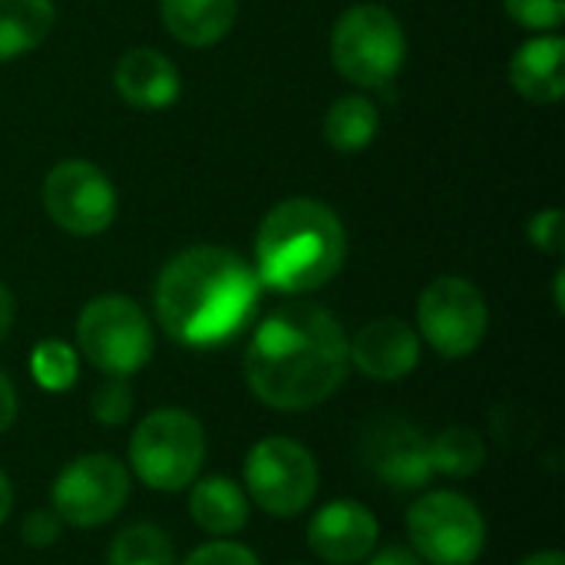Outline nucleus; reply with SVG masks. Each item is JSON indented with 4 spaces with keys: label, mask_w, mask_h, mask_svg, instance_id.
<instances>
[{
    "label": "nucleus",
    "mask_w": 565,
    "mask_h": 565,
    "mask_svg": "<svg viewBox=\"0 0 565 565\" xmlns=\"http://www.w3.org/2000/svg\"><path fill=\"white\" fill-rule=\"evenodd\" d=\"M348 371V334L341 321L315 301L275 308L255 328L245 351L248 391L281 414L324 404L338 394Z\"/></svg>",
    "instance_id": "1"
},
{
    "label": "nucleus",
    "mask_w": 565,
    "mask_h": 565,
    "mask_svg": "<svg viewBox=\"0 0 565 565\" xmlns=\"http://www.w3.org/2000/svg\"><path fill=\"white\" fill-rule=\"evenodd\" d=\"M262 281L255 268L218 245L179 252L156 281V315L162 331L185 348L232 341L255 315Z\"/></svg>",
    "instance_id": "2"
},
{
    "label": "nucleus",
    "mask_w": 565,
    "mask_h": 565,
    "mask_svg": "<svg viewBox=\"0 0 565 565\" xmlns=\"http://www.w3.org/2000/svg\"><path fill=\"white\" fill-rule=\"evenodd\" d=\"M348 258V232L318 199L278 202L255 238V275L278 295H308L328 285Z\"/></svg>",
    "instance_id": "3"
},
{
    "label": "nucleus",
    "mask_w": 565,
    "mask_h": 565,
    "mask_svg": "<svg viewBox=\"0 0 565 565\" xmlns=\"http://www.w3.org/2000/svg\"><path fill=\"white\" fill-rule=\"evenodd\" d=\"M205 430L182 407L146 414L129 437V470L156 493H179L195 483L205 463Z\"/></svg>",
    "instance_id": "4"
},
{
    "label": "nucleus",
    "mask_w": 565,
    "mask_h": 565,
    "mask_svg": "<svg viewBox=\"0 0 565 565\" xmlns=\"http://www.w3.org/2000/svg\"><path fill=\"white\" fill-rule=\"evenodd\" d=\"M156 351L146 311L126 295H99L76 318V354L106 377H132Z\"/></svg>",
    "instance_id": "5"
},
{
    "label": "nucleus",
    "mask_w": 565,
    "mask_h": 565,
    "mask_svg": "<svg viewBox=\"0 0 565 565\" xmlns=\"http://www.w3.org/2000/svg\"><path fill=\"white\" fill-rule=\"evenodd\" d=\"M407 56L401 20L381 3H358L341 13L331 33V60L338 73L361 86L377 89L397 76Z\"/></svg>",
    "instance_id": "6"
},
{
    "label": "nucleus",
    "mask_w": 565,
    "mask_h": 565,
    "mask_svg": "<svg viewBox=\"0 0 565 565\" xmlns=\"http://www.w3.org/2000/svg\"><path fill=\"white\" fill-rule=\"evenodd\" d=\"M245 497L265 516L295 520L318 497V460L291 437H262L245 457Z\"/></svg>",
    "instance_id": "7"
},
{
    "label": "nucleus",
    "mask_w": 565,
    "mask_h": 565,
    "mask_svg": "<svg viewBox=\"0 0 565 565\" xmlns=\"http://www.w3.org/2000/svg\"><path fill=\"white\" fill-rule=\"evenodd\" d=\"M407 540L427 565H473L487 550V520L470 497L427 490L407 510Z\"/></svg>",
    "instance_id": "8"
},
{
    "label": "nucleus",
    "mask_w": 565,
    "mask_h": 565,
    "mask_svg": "<svg viewBox=\"0 0 565 565\" xmlns=\"http://www.w3.org/2000/svg\"><path fill=\"white\" fill-rule=\"evenodd\" d=\"M129 490L132 477L122 460H116L113 454H83L56 473L50 510L63 520V526L93 530L119 516Z\"/></svg>",
    "instance_id": "9"
},
{
    "label": "nucleus",
    "mask_w": 565,
    "mask_h": 565,
    "mask_svg": "<svg viewBox=\"0 0 565 565\" xmlns=\"http://www.w3.org/2000/svg\"><path fill=\"white\" fill-rule=\"evenodd\" d=\"M417 328L420 338L447 361L470 358L487 331H490V308L483 291L457 275L434 278L420 301H417Z\"/></svg>",
    "instance_id": "10"
},
{
    "label": "nucleus",
    "mask_w": 565,
    "mask_h": 565,
    "mask_svg": "<svg viewBox=\"0 0 565 565\" xmlns=\"http://www.w3.org/2000/svg\"><path fill=\"white\" fill-rule=\"evenodd\" d=\"M43 209L63 232L89 238L113 225L116 189L93 162L63 159L43 179Z\"/></svg>",
    "instance_id": "11"
},
{
    "label": "nucleus",
    "mask_w": 565,
    "mask_h": 565,
    "mask_svg": "<svg viewBox=\"0 0 565 565\" xmlns=\"http://www.w3.org/2000/svg\"><path fill=\"white\" fill-rule=\"evenodd\" d=\"M364 463L394 490H424L434 477L427 437L407 420H377L361 444Z\"/></svg>",
    "instance_id": "12"
},
{
    "label": "nucleus",
    "mask_w": 565,
    "mask_h": 565,
    "mask_svg": "<svg viewBox=\"0 0 565 565\" xmlns=\"http://www.w3.org/2000/svg\"><path fill=\"white\" fill-rule=\"evenodd\" d=\"M381 543V523L358 500H331L308 523V550L328 565L364 563Z\"/></svg>",
    "instance_id": "13"
},
{
    "label": "nucleus",
    "mask_w": 565,
    "mask_h": 565,
    "mask_svg": "<svg viewBox=\"0 0 565 565\" xmlns=\"http://www.w3.org/2000/svg\"><path fill=\"white\" fill-rule=\"evenodd\" d=\"M348 361L377 384L404 381L420 364V334L401 318L367 321L354 341H348Z\"/></svg>",
    "instance_id": "14"
},
{
    "label": "nucleus",
    "mask_w": 565,
    "mask_h": 565,
    "mask_svg": "<svg viewBox=\"0 0 565 565\" xmlns=\"http://www.w3.org/2000/svg\"><path fill=\"white\" fill-rule=\"evenodd\" d=\"M113 83H116V93L132 109H146V113L169 109L182 89L175 63L152 46H136L122 53L113 70Z\"/></svg>",
    "instance_id": "15"
},
{
    "label": "nucleus",
    "mask_w": 565,
    "mask_h": 565,
    "mask_svg": "<svg viewBox=\"0 0 565 565\" xmlns=\"http://www.w3.org/2000/svg\"><path fill=\"white\" fill-rule=\"evenodd\" d=\"M510 83L513 89L536 103L553 106L565 93V40L563 36H536L523 43L510 60Z\"/></svg>",
    "instance_id": "16"
},
{
    "label": "nucleus",
    "mask_w": 565,
    "mask_h": 565,
    "mask_svg": "<svg viewBox=\"0 0 565 565\" xmlns=\"http://www.w3.org/2000/svg\"><path fill=\"white\" fill-rule=\"evenodd\" d=\"M248 497L228 477H205L189 487V516L192 523L215 540H228L248 526Z\"/></svg>",
    "instance_id": "17"
},
{
    "label": "nucleus",
    "mask_w": 565,
    "mask_h": 565,
    "mask_svg": "<svg viewBox=\"0 0 565 565\" xmlns=\"http://www.w3.org/2000/svg\"><path fill=\"white\" fill-rule=\"evenodd\" d=\"M159 13L179 43L212 46L232 30L238 0H159Z\"/></svg>",
    "instance_id": "18"
},
{
    "label": "nucleus",
    "mask_w": 565,
    "mask_h": 565,
    "mask_svg": "<svg viewBox=\"0 0 565 565\" xmlns=\"http://www.w3.org/2000/svg\"><path fill=\"white\" fill-rule=\"evenodd\" d=\"M53 20V0H0V63L36 50Z\"/></svg>",
    "instance_id": "19"
},
{
    "label": "nucleus",
    "mask_w": 565,
    "mask_h": 565,
    "mask_svg": "<svg viewBox=\"0 0 565 565\" xmlns=\"http://www.w3.org/2000/svg\"><path fill=\"white\" fill-rule=\"evenodd\" d=\"M430 447V467L440 477L467 480L487 467V440L473 427H444L437 437L427 440Z\"/></svg>",
    "instance_id": "20"
},
{
    "label": "nucleus",
    "mask_w": 565,
    "mask_h": 565,
    "mask_svg": "<svg viewBox=\"0 0 565 565\" xmlns=\"http://www.w3.org/2000/svg\"><path fill=\"white\" fill-rule=\"evenodd\" d=\"M381 113L367 96H341L324 116V139L338 152H361L377 136Z\"/></svg>",
    "instance_id": "21"
},
{
    "label": "nucleus",
    "mask_w": 565,
    "mask_h": 565,
    "mask_svg": "<svg viewBox=\"0 0 565 565\" xmlns=\"http://www.w3.org/2000/svg\"><path fill=\"white\" fill-rule=\"evenodd\" d=\"M106 565H175V546L159 526L132 523L109 543Z\"/></svg>",
    "instance_id": "22"
},
{
    "label": "nucleus",
    "mask_w": 565,
    "mask_h": 565,
    "mask_svg": "<svg viewBox=\"0 0 565 565\" xmlns=\"http://www.w3.org/2000/svg\"><path fill=\"white\" fill-rule=\"evenodd\" d=\"M30 374L46 394H66L79 381V354L66 341L46 338L30 351Z\"/></svg>",
    "instance_id": "23"
},
{
    "label": "nucleus",
    "mask_w": 565,
    "mask_h": 565,
    "mask_svg": "<svg viewBox=\"0 0 565 565\" xmlns=\"http://www.w3.org/2000/svg\"><path fill=\"white\" fill-rule=\"evenodd\" d=\"M93 417L103 424V427H119L132 417V407H136V394L129 387V377H106L96 391H93Z\"/></svg>",
    "instance_id": "24"
},
{
    "label": "nucleus",
    "mask_w": 565,
    "mask_h": 565,
    "mask_svg": "<svg viewBox=\"0 0 565 565\" xmlns=\"http://www.w3.org/2000/svg\"><path fill=\"white\" fill-rule=\"evenodd\" d=\"M507 13L526 30H559L565 20V0H503Z\"/></svg>",
    "instance_id": "25"
},
{
    "label": "nucleus",
    "mask_w": 565,
    "mask_h": 565,
    "mask_svg": "<svg viewBox=\"0 0 565 565\" xmlns=\"http://www.w3.org/2000/svg\"><path fill=\"white\" fill-rule=\"evenodd\" d=\"M63 533V520L46 507V510H30L20 523V540L30 550H50Z\"/></svg>",
    "instance_id": "26"
},
{
    "label": "nucleus",
    "mask_w": 565,
    "mask_h": 565,
    "mask_svg": "<svg viewBox=\"0 0 565 565\" xmlns=\"http://www.w3.org/2000/svg\"><path fill=\"white\" fill-rule=\"evenodd\" d=\"M182 565H262L258 556L242 546V543H232V540H215V543H205L199 546L195 553L185 556Z\"/></svg>",
    "instance_id": "27"
},
{
    "label": "nucleus",
    "mask_w": 565,
    "mask_h": 565,
    "mask_svg": "<svg viewBox=\"0 0 565 565\" xmlns=\"http://www.w3.org/2000/svg\"><path fill=\"white\" fill-rule=\"evenodd\" d=\"M530 242L546 255H563L565 218L559 209H543L530 218Z\"/></svg>",
    "instance_id": "28"
},
{
    "label": "nucleus",
    "mask_w": 565,
    "mask_h": 565,
    "mask_svg": "<svg viewBox=\"0 0 565 565\" xmlns=\"http://www.w3.org/2000/svg\"><path fill=\"white\" fill-rule=\"evenodd\" d=\"M367 565H427L411 546H381V550H374L367 559Z\"/></svg>",
    "instance_id": "29"
},
{
    "label": "nucleus",
    "mask_w": 565,
    "mask_h": 565,
    "mask_svg": "<svg viewBox=\"0 0 565 565\" xmlns=\"http://www.w3.org/2000/svg\"><path fill=\"white\" fill-rule=\"evenodd\" d=\"M17 420V391L10 384V377L0 371V434H7Z\"/></svg>",
    "instance_id": "30"
},
{
    "label": "nucleus",
    "mask_w": 565,
    "mask_h": 565,
    "mask_svg": "<svg viewBox=\"0 0 565 565\" xmlns=\"http://www.w3.org/2000/svg\"><path fill=\"white\" fill-rule=\"evenodd\" d=\"M13 315H17V301H13L10 288L0 281V341L10 334V328H13Z\"/></svg>",
    "instance_id": "31"
},
{
    "label": "nucleus",
    "mask_w": 565,
    "mask_h": 565,
    "mask_svg": "<svg viewBox=\"0 0 565 565\" xmlns=\"http://www.w3.org/2000/svg\"><path fill=\"white\" fill-rule=\"evenodd\" d=\"M10 510H13V483H10V477L0 470V526L7 523Z\"/></svg>",
    "instance_id": "32"
},
{
    "label": "nucleus",
    "mask_w": 565,
    "mask_h": 565,
    "mask_svg": "<svg viewBox=\"0 0 565 565\" xmlns=\"http://www.w3.org/2000/svg\"><path fill=\"white\" fill-rule=\"evenodd\" d=\"M520 565H565V556L559 550H543V553L526 556Z\"/></svg>",
    "instance_id": "33"
},
{
    "label": "nucleus",
    "mask_w": 565,
    "mask_h": 565,
    "mask_svg": "<svg viewBox=\"0 0 565 565\" xmlns=\"http://www.w3.org/2000/svg\"><path fill=\"white\" fill-rule=\"evenodd\" d=\"M563 285H565V275H563V271H559V275H556V288H553V295H556V308H559V311H565Z\"/></svg>",
    "instance_id": "34"
}]
</instances>
